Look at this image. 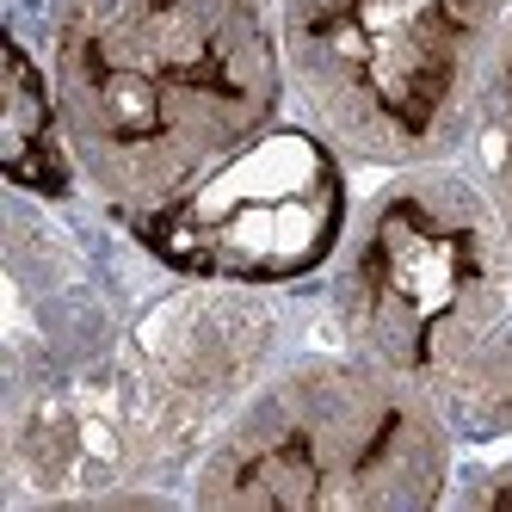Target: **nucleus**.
<instances>
[{"label": "nucleus", "instance_id": "f257e3e1", "mask_svg": "<svg viewBox=\"0 0 512 512\" xmlns=\"http://www.w3.org/2000/svg\"><path fill=\"white\" fill-rule=\"evenodd\" d=\"M44 44L87 198L118 223L290 118L272 0H7Z\"/></svg>", "mask_w": 512, "mask_h": 512}, {"label": "nucleus", "instance_id": "f03ea898", "mask_svg": "<svg viewBox=\"0 0 512 512\" xmlns=\"http://www.w3.org/2000/svg\"><path fill=\"white\" fill-rule=\"evenodd\" d=\"M321 327L408 377L463 451L512 445V241L457 155L377 173L321 278Z\"/></svg>", "mask_w": 512, "mask_h": 512}, {"label": "nucleus", "instance_id": "7ed1b4c3", "mask_svg": "<svg viewBox=\"0 0 512 512\" xmlns=\"http://www.w3.org/2000/svg\"><path fill=\"white\" fill-rule=\"evenodd\" d=\"M463 469L451 420L383 364L315 340L253 389L198 457L204 512H426Z\"/></svg>", "mask_w": 512, "mask_h": 512}, {"label": "nucleus", "instance_id": "20e7f679", "mask_svg": "<svg viewBox=\"0 0 512 512\" xmlns=\"http://www.w3.org/2000/svg\"><path fill=\"white\" fill-rule=\"evenodd\" d=\"M290 112L352 167L451 161L506 44L512 0H272Z\"/></svg>", "mask_w": 512, "mask_h": 512}, {"label": "nucleus", "instance_id": "39448f33", "mask_svg": "<svg viewBox=\"0 0 512 512\" xmlns=\"http://www.w3.org/2000/svg\"><path fill=\"white\" fill-rule=\"evenodd\" d=\"M352 161L309 118H278L241 155L204 173L173 204L130 216V235L167 272L260 284V290H309L327 278L352 229L358 186Z\"/></svg>", "mask_w": 512, "mask_h": 512}, {"label": "nucleus", "instance_id": "423d86ee", "mask_svg": "<svg viewBox=\"0 0 512 512\" xmlns=\"http://www.w3.org/2000/svg\"><path fill=\"white\" fill-rule=\"evenodd\" d=\"M0 173L7 192H31L44 204H81L87 179L62 124V99L50 81L44 44L19 13H7V105H0Z\"/></svg>", "mask_w": 512, "mask_h": 512}, {"label": "nucleus", "instance_id": "0eeeda50", "mask_svg": "<svg viewBox=\"0 0 512 512\" xmlns=\"http://www.w3.org/2000/svg\"><path fill=\"white\" fill-rule=\"evenodd\" d=\"M457 161L482 179V192L494 198L500 223H506V241H512V25H506V44L494 56L488 93L475 105V124H469V142L457 149Z\"/></svg>", "mask_w": 512, "mask_h": 512}, {"label": "nucleus", "instance_id": "6e6552de", "mask_svg": "<svg viewBox=\"0 0 512 512\" xmlns=\"http://www.w3.org/2000/svg\"><path fill=\"white\" fill-rule=\"evenodd\" d=\"M445 506H512V457H494V463H463Z\"/></svg>", "mask_w": 512, "mask_h": 512}]
</instances>
